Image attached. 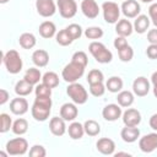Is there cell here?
Listing matches in <instances>:
<instances>
[{
    "mask_svg": "<svg viewBox=\"0 0 157 157\" xmlns=\"http://www.w3.org/2000/svg\"><path fill=\"white\" fill-rule=\"evenodd\" d=\"M115 32H117L118 36L129 37L134 32V26L128 18H123V20H119L115 23Z\"/></svg>",
    "mask_w": 157,
    "mask_h": 157,
    "instance_id": "obj_21",
    "label": "cell"
},
{
    "mask_svg": "<svg viewBox=\"0 0 157 157\" xmlns=\"http://www.w3.org/2000/svg\"><path fill=\"white\" fill-rule=\"evenodd\" d=\"M120 10L126 18H135L140 15L141 6L136 0H124L120 6Z\"/></svg>",
    "mask_w": 157,
    "mask_h": 157,
    "instance_id": "obj_11",
    "label": "cell"
},
{
    "mask_svg": "<svg viewBox=\"0 0 157 157\" xmlns=\"http://www.w3.org/2000/svg\"><path fill=\"white\" fill-rule=\"evenodd\" d=\"M85 36L88 39H99L103 37V29L98 26H91L85 29Z\"/></svg>",
    "mask_w": 157,
    "mask_h": 157,
    "instance_id": "obj_35",
    "label": "cell"
},
{
    "mask_svg": "<svg viewBox=\"0 0 157 157\" xmlns=\"http://www.w3.org/2000/svg\"><path fill=\"white\" fill-rule=\"evenodd\" d=\"M11 130H12V132L15 135L21 136V135L27 132V130H28V121L25 118H18V119H16L13 121Z\"/></svg>",
    "mask_w": 157,
    "mask_h": 157,
    "instance_id": "obj_31",
    "label": "cell"
},
{
    "mask_svg": "<svg viewBox=\"0 0 157 157\" xmlns=\"http://www.w3.org/2000/svg\"><path fill=\"white\" fill-rule=\"evenodd\" d=\"M9 0H0V4H6Z\"/></svg>",
    "mask_w": 157,
    "mask_h": 157,
    "instance_id": "obj_54",
    "label": "cell"
},
{
    "mask_svg": "<svg viewBox=\"0 0 157 157\" xmlns=\"http://www.w3.org/2000/svg\"><path fill=\"white\" fill-rule=\"evenodd\" d=\"M102 11H103V18L107 23L114 25L119 21L120 17V7L114 1H105L102 4Z\"/></svg>",
    "mask_w": 157,
    "mask_h": 157,
    "instance_id": "obj_7",
    "label": "cell"
},
{
    "mask_svg": "<svg viewBox=\"0 0 157 157\" xmlns=\"http://www.w3.org/2000/svg\"><path fill=\"white\" fill-rule=\"evenodd\" d=\"M120 137L123 139V141H125L128 144H132L140 137V129L137 126H126L125 125V128H123L120 131Z\"/></svg>",
    "mask_w": 157,
    "mask_h": 157,
    "instance_id": "obj_20",
    "label": "cell"
},
{
    "mask_svg": "<svg viewBox=\"0 0 157 157\" xmlns=\"http://www.w3.org/2000/svg\"><path fill=\"white\" fill-rule=\"evenodd\" d=\"M121 114H123L121 107L119 104H114V103L107 104L102 110V117L107 121H115L121 117Z\"/></svg>",
    "mask_w": 157,
    "mask_h": 157,
    "instance_id": "obj_15",
    "label": "cell"
},
{
    "mask_svg": "<svg viewBox=\"0 0 157 157\" xmlns=\"http://www.w3.org/2000/svg\"><path fill=\"white\" fill-rule=\"evenodd\" d=\"M121 118L126 126H137L141 123V113L135 108H128L121 114Z\"/></svg>",
    "mask_w": 157,
    "mask_h": 157,
    "instance_id": "obj_14",
    "label": "cell"
},
{
    "mask_svg": "<svg viewBox=\"0 0 157 157\" xmlns=\"http://www.w3.org/2000/svg\"><path fill=\"white\" fill-rule=\"evenodd\" d=\"M77 114H78V109L74 102L72 103H64L60 108V117L65 121H74L77 118Z\"/></svg>",
    "mask_w": 157,
    "mask_h": 157,
    "instance_id": "obj_18",
    "label": "cell"
},
{
    "mask_svg": "<svg viewBox=\"0 0 157 157\" xmlns=\"http://www.w3.org/2000/svg\"><path fill=\"white\" fill-rule=\"evenodd\" d=\"M10 110L15 115H23L28 112V102L26 98L18 96L10 102Z\"/></svg>",
    "mask_w": 157,
    "mask_h": 157,
    "instance_id": "obj_16",
    "label": "cell"
},
{
    "mask_svg": "<svg viewBox=\"0 0 157 157\" xmlns=\"http://www.w3.org/2000/svg\"><path fill=\"white\" fill-rule=\"evenodd\" d=\"M114 156L115 157H118V156H130V153H128V152H117V153H114Z\"/></svg>",
    "mask_w": 157,
    "mask_h": 157,
    "instance_id": "obj_51",
    "label": "cell"
},
{
    "mask_svg": "<svg viewBox=\"0 0 157 157\" xmlns=\"http://www.w3.org/2000/svg\"><path fill=\"white\" fill-rule=\"evenodd\" d=\"M18 43L23 49H32V48H34V45L37 43V39H36V36L33 33L25 32L20 36Z\"/></svg>",
    "mask_w": 157,
    "mask_h": 157,
    "instance_id": "obj_28",
    "label": "cell"
},
{
    "mask_svg": "<svg viewBox=\"0 0 157 157\" xmlns=\"http://www.w3.org/2000/svg\"><path fill=\"white\" fill-rule=\"evenodd\" d=\"M153 94L157 98V85H153Z\"/></svg>",
    "mask_w": 157,
    "mask_h": 157,
    "instance_id": "obj_52",
    "label": "cell"
},
{
    "mask_svg": "<svg viewBox=\"0 0 157 157\" xmlns=\"http://www.w3.org/2000/svg\"><path fill=\"white\" fill-rule=\"evenodd\" d=\"M96 147L102 155L109 156V155H114L115 142L109 137H101V139H98V141L96 144Z\"/></svg>",
    "mask_w": 157,
    "mask_h": 157,
    "instance_id": "obj_19",
    "label": "cell"
},
{
    "mask_svg": "<svg viewBox=\"0 0 157 157\" xmlns=\"http://www.w3.org/2000/svg\"><path fill=\"white\" fill-rule=\"evenodd\" d=\"M67 132H69V136L72 140H80V139H82V136L85 135L83 124H81L78 121H72L69 125V128H67Z\"/></svg>",
    "mask_w": 157,
    "mask_h": 157,
    "instance_id": "obj_26",
    "label": "cell"
},
{
    "mask_svg": "<svg viewBox=\"0 0 157 157\" xmlns=\"http://www.w3.org/2000/svg\"><path fill=\"white\" fill-rule=\"evenodd\" d=\"M32 91H33V85H31L29 82H27L25 78L17 81L16 85H15V93L17 96L26 97V96L31 94Z\"/></svg>",
    "mask_w": 157,
    "mask_h": 157,
    "instance_id": "obj_27",
    "label": "cell"
},
{
    "mask_svg": "<svg viewBox=\"0 0 157 157\" xmlns=\"http://www.w3.org/2000/svg\"><path fill=\"white\" fill-rule=\"evenodd\" d=\"M28 155H29L31 157H45L47 150H45L44 146H42V145H33V146L29 148Z\"/></svg>",
    "mask_w": 157,
    "mask_h": 157,
    "instance_id": "obj_43",
    "label": "cell"
},
{
    "mask_svg": "<svg viewBox=\"0 0 157 157\" xmlns=\"http://www.w3.org/2000/svg\"><path fill=\"white\" fill-rule=\"evenodd\" d=\"M132 92L137 97H145L150 92V82L145 76H139L132 82Z\"/></svg>",
    "mask_w": 157,
    "mask_h": 157,
    "instance_id": "obj_12",
    "label": "cell"
},
{
    "mask_svg": "<svg viewBox=\"0 0 157 157\" xmlns=\"http://www.w3.org/2000/svg\"><path fill=\"white\" fill-rule=\"evenodd\" d=\"M9 98H10L9 92H7L5 88H1V90H0V104L4 105V104L9 101Z\"/></svg>",
    "mask_w": 157,
    "mask_h": 157,
    "instance_id": "obj_48",
    "label": "cell"
},
{
    "mask_svg": "<svg viewBox=\"0 0 157 157\" xmlns=\"http://www.w3.org/2000/svg\"><path fill=\"white\" fill-rule=\"evenodd\" d=\"M103 80H104L103 72H102L101 70H98V69L91 70V71L88 72V75H87V82H88L90 85H92V83H98V82H103Z\"/></svg>",
    "mask_w": 157,
    "mask_h": 157,
    "instance_id": "obj_37",
    "label": "cell"
},
{
    "mask_svg": "<svg viewBox=\"0 0 157 157\" xmlns=\"http://www.w3.org/2000/svg\"><path fill=\"white\" fill-rule=\"evenodd\" d=\"M105 85H103V82H98V83H92L90 85V92L92 96L94 97H101L104 94L105 92Z\"/></svg>",
    "mask_w": 157,
    "mask_h": 157,
    "instance_id": "obj_40",
    "label": "cell"
},
{
    "mask_svg": "<svg viewBox=\"0 0 157 157\" xmlns=\"http://www.w3.org/2000/svg\"><path fill=\"white\" fill-rule=\"evenodd\" d=\"M56 9L54 0H36V10L42 17H52L56 12Z\"/></svg>",
    "mask_w": 157,
    "mask_h": 157,
    "instance_id": "obj_9",
    "label": "cell"
},
{
    "mask_svg": "<svg viewBox=\"0 0 157 157\" xmlns=\"http://www.w3.org/2000/svg\"><path fill=\"white\" fill-rule=\"evenodd\" d=\"M151 81H152L153 85H157V71H155V72L152 74V76H151Z\"/></svg>",
    "mask_w": 157,
    "mask_h": 157,
    "instance_id": "obj_50",
    "label": "cell"
},
{
    "mask_svg": "<svg viewBox=\"0 0 157 157\" xmlns=\"http://www.w3.org/2000/svg\"><path fill=\"white\" fill-rule=\"evenodd\" d=\"M81 11L87 18H96L99 15V6L96 2V0H82L81 1Z\"/></svg>",
    "mask_w": 157,
    "mask_h": 157,
    "instance_id": "obj_13",
    "label": "cell"
},
{
    "mask_svg": "<svg viewBox=\"0 0 157 157\" xmlns=\"http://www.w3.org/2000/svg\"><path fill=\"white\" fill-rule=\"evenodd\" d=\"M146 55L152 60L157 59V44H150L146 49Z\"/></svg>",
    "mask_w": 157,
    "mask_h": 157,
    "instance_id": "obj_46",
    "label": "cell"
},
{
    "mask_svg": "<svg viewBox=\"0 0 157 157\" xmlns=\"http://www.w3.org/2000/svg\"><path fill=\"white\" fill-rule=\"evenodd\" d=\"M5 148L9 156H22L28 151V142L23 137H15L6 142Z\"/></svg>",
    "mask_w": 157,
    "mask_h": 157,
    "instance_id": "obj_6",
    "label": "cell"
},
{
    "mask_svg": "<svg viewBox=\"0 0 157 157\" xmlns=\"http://www.w3.org/2000/svg\"><path fill=\"white\" fill-rule=\"evenodd\" d=\"M139 147L145 153H151L157 148V132L147 134L139 140Z\"/></svg>",
    "mask_w": 157,
    "mask_h": 157,
    "instance_id": "obj_10",
    "label": "cell"
},
{
    "mask_svg": "<svg viewBox=\"0 0 157 157\" xmlns=\"http://www.w3.org/2000/svg\"><path fill=\"white\" fill-rule=\"evenodd\" d=\"M55 39H56V43H58V44H60V45H63V47L70 45V44L74 42L72 37L70 36V33L67 32V29H66V28H64V29L59 31V32L56 33V36H55Z\"/></svg>",
    "mask_w": 157,
    "mask_h": 157,
    "instance_id": "obj_34",
    "label": "cell"
},
{
    "mask_svg": "<svg viewBox=\"0 0 157 157\" xmlns=\"http://www.w3.org/2000/svg\"><path fill=\"white\" fill-rule=\"evenodd\" d=\"M12 119L10 118L9 114L6 113H1L0 114V132L1 134H5L11 128H12Z\"/></svg>",
    "mask_w": 157,
    "mask_h": 157,
    "instance_id": "obj_36",
    "label": "cell"
},
{
    "mask_svg": "<svg viewBox=\"0 0 157 157\" xmlns=\"http://www.w3.org/2000/svg\"><path fill=\"white\" fill-rule=\"evenodd\" d=\"M49 130L55 136H63L67 131L65 120L61 117H53L49 121Z\"/></svg>",
    "mask_w": 157,
    "mask_h": 157,
    "instance_id": "obj_17",
    "label": "cell"
},
{
    "mask_svg": "<svg viewBox=\"0 0 157 157\" xmlns=\"http://www.w3.org/2000/svg\"><path fill=\"white\" fill-rule=\"evenodd\" d=\"M66 93L71 98V101L75 104H78V105L85 104L88 99V93H87L86 88L78 82L69 83V86L66 87Z\"/></svg>",
    "mask_w": 157,
    "mask_h": 157,
    "instance_id": "obj_5",
    "label": "cell"
},
{
    "mask_svg": "<svg viewBox=\"0 0 157 157\" xmlns=\"http://www.w3.org/2000/svg\"><path fill=\"white\" fill-rule=\"evenodd\" d=\"M66 29H67V32L70 33V36L72 37L74 40L78 39V38L82 36V28H81V26L77 25V23H71V25H69V26L66 27Z\"/></svg>",
    "mask_w": 157,
    "mask_h": 157,
    "instance_id": "obj_41",
    "label": "cell"
},
{
    "mask_svg": "<svg viewBox=\"0 0 157 157\" xmlns=\"http://www.w3.org/2000/svg\"><path fill=\"white\" fill-rule=\"evenodd\" d=\"M117 101H118V104L121 108H129L134 103V101H135L134 92H130V91H120V92H118Z\"/></svg>",
    "mask_w": 157,
    "mask_h": 157,
    "instance_id": "obj_25",
    "label": "cell"
},
{
    "mask_svg": "<svg viewBox=\"0 0 157 157\" xmlns=\"http://www.w3.org/2000/svg\"><path fill=\"white\" fill-rule=\"evenodd\" d=\"M56 7L63 18H72L77 12V4L75 0H56Z\"/></svg>",
    "mask_w": 157,
    "mask_h": 157,
    "instance_id": "obj_8",
    "label": "cell"
},
{
    "mask_svg": "<svg viewBox=\"0 0 157 157\" xmlns=\"http://www.w3.org/2000/svg\"><path fill=\"white\" fill-rule=\"evenodd\" d=\"M23 78H25L27 82H29L31 85L36 86V85H38L39 81L42 80V74H40V71H39L37 67H29V69L25 72Z\"/></svg>",
    "mask_w": 157,
    "mask_h": 157,
    "instance_id": "obj_30",
    "label": "cell"
},
{
    "mask_svg": "<svg viewBox=\"0 0 157 157\" xmlns=\"http://www.w3.org/2000/svg\"><path fill=\"white\" fill-rule=\"evenodd\" d=\"M34 93H36V97H52V88L42 82L36 85Z\"/></svg>",
    "mask_w": 157,
    "mask_h": 157,
    "instance_id": "obj_39",
    "label": "cell"
},
{
    "mask_svg": "<svg viewBox=\"0 0 157 157\" xmlns=\"http://www.w3.org/2000/svg\"><path fill=\"white\" fill-rule=\"evenodd\" d=\"M32 61L37 67H44L49 63V54L44 49H37L32 54Z\"/></svg>",
    "mask_w": 157,
    "mask_h": 157,
    "instance_id": "obj_22",
    "label": "cell"
},
{
    "mask_svg": "<svg viewBox=\"0 0 157 157\" xmlns=\"http://www.w3.org/2000/svg\"><path fill=\"white\" fill-rule=\"evenodd\" d=\"M42 82L44 85H47L48 87H50V88H55L59 85V76L54 71H47L42 76Z\"/></svg>",
    "mask_w": 157,
    "mask_h": 157,
    "instance_id": "obj_33",
    "label": "cell"
},
{
    "mask_svg": "<svg viewBox=\"0 0 157 157\" xmlns=\"http://www.w3.org/2000/svg\"><path fill=\"white\" fill-rule=\"evenodd\" d=\"M38 31H39V34L47 39L56 36V27H55L54 22H52V21H43L39 25Z\"/></svg>",
    "mask_w": 157,
    "mask_h": 157,
    "instance_id": "obj_24",
    "label": "cell"
},
{
    "mask_svg": "<svg viewBox=\"0 0 157 157\" xmlns=\"http://www.w3.org/2000/svg\"><path fill=\"white\" fill-rule=\"evenodd\" d=\"M2 63H4L7 72H10L12 75L18 74L22 70V66H23V61L21 59V55L15 49H10L9 52H6L4 54Z\"/></svg>",
    "mask_w": 157,
    "mask_h": 157,
    "instance_id": "obj_3",
    "label": "cell"
},
{
    "mask_svg": "<svg viewBox=\"0 0 157 157\" xmlns=\"http://www.w3.org/2000/svg\"><path fill=\"white\" fill-rule=\"evenodd\" d=\"M52 98L50 97H36L31 108L32 117L37 121H45L52 112Z\"/></svg>",
    "mask_w": 157,
    "mask_h": 157,
    "instance_id": "obj_1",
    "label": "cell"
},
{
    "mask_svg": "<svg viewBox=\"0 0 157 157\" xmlns=\"http://www.w3.org/2000/svg\"><path fill=\"white\" fill-rule=\"evenodd\" d=\"M114 48L117 49V50H120V49H123V48H125L126 45H129L128 44V40H126V37H121V36H118L115 39H114Z\"/></svg>",
    "mask_w": 157,
    "mask_h": 157,
    "instance_id": "obj_45",
    "label": "cell"
},
{
    "mask_svg": "<svg viewBox=\"0 0 157 157\" xmlns=\"http://www.w3.org/2000/svg\"><path fill=\"white\" fill-rule=\"evenodd\" d=\"M148 16L153 26L157 28V2L151 4V6L148 7Z\"/></svg>",
    "mask_w": 157,
    "mask_h": 157,
    "instance_id": "obj_44",
    "label": "cell"
},
{
    "mask_svg": "<svg viewBox=\"0 0 157 157\" xmlns=\"http://www.w3.org/2000/svg\"><path fill=\"white\" fill-rule=\"evenodd\" d=\"M142 2H145V4H147V2H152V1H155V0H141Z\"/></svg>",
    "mask_w": 157,
    "mask_h": 157,
    "instance_id": "obj_53",
    "label": "cell"
},
{
    "mask_svg": "<svg viewBox=\"0 0 157 157\" xmlns=\"http://www.w3.org/2000/svg\"><path fill=\"white\" fill-rule=\"evenodd\" d=\"M71 60H72V61H75V63H77V64H80V65H82V66H85V67H86V66H87V64H88L87 54H86L85 52H81V50H78V52L74 53V55H72Z\"/></svg>",
    "mask_w": 157,
    "mask_h": 157,
    "instance_id": "obj_42",
    "label": "cell"
},
{
    "mask_svg": "<svg viewBox=\"0 0 157 157\" xmlns=\"http://www.w3.org/2000/svg\"><path fill=\"white\" fill-rule=\"evenodd\" d=\"M123 80L119 76H112L105 82V88L112 93H118L123 90Z\"/></svg>",
    "mask_w": 157,
    "mask_h": 157,
    "instance_id": "obj_29",
    "label": "cell"
},
{
    "mask_svg": "<svg viewBox=\"0 0 157 157\" xmlns=\"http://www.w3.org/2000/svg\"><path fill=\"white\" fill-rule=\"evenodd\" d=\"M147 40L150 44H157V28L156 27L147 32Z\"/></svg>",
    "mask_w": 157,
    "mask_h": 157,
    "instance_id": "obj_47",
    "label": "cell"
},
{
    "mask_svg": "<svg viewBox=\"0 0 157 157\" xmlns=\"http://www.w3.org/2000/svg\"><path fill=\"white\" fill-rule=\"evenodd\" d=\"M118 55H119V59L124 63H129L132 58H134V49L130 47V45H126L125 48L118 50Z\"/></svg>",
    "mask_w": 157,
    "mask_h": 157,
    "instance_id": "obj_38",
    "label": "cell"
},
{
    "mask_svg": "<svg viewBox=\"0 0 157 157\" xmlns=\"http://www.w3.org/2000/svg\"><path fill=\"white\" fill-rule=\"evenodd\" d=\"M150 17L147 15H139L137 17H135L134 21V31L139 34H142L145 32H147L148 27H150Z\"/></svg>",
    "mask_w": 157,
    "mask_h": 157,
    "instance_id": "obj_23",
    "label": "cell"
},
{
    "mask_svg": "<svg viewBox=\"0 0 157 157\" xmlns=\"http://www.w3.org/2000/svg\"><path fill=\"white\" fill-rule=\"evenodd\" d=\"M85 66L75 63V61H70L69 64H66L61 71V77L64 78V81H66L67 83H72V82H77L78 78L82 77V75L85 74Z\"/></svg>",
    "mask_w": 157,
    "mask_h": 157,
    "instance_id": "obj_4",
    "label": "cell"
},
{
    "mask_svg": "<svg viewBox=\"0 0 157 157\" xmlns=\"http://www.w3.org/2000/svg\"><path fill=\"white\" fill-rule=\"evenodd\" d=\"M83 128H85V134H87L88 136H97L101 132V125L99 123H97L93 119H88L83 123Z\"/></svg>",
    "mask_w": 157,
    "mask_h": 157,
    "instance_id": "obj_32",
    "label": "cell"
},
{
    "mask_svg": "<svg viewBox=\"0 0 157 157\" xmlns=\"http://www.w3.org/2000/svg\"><path fill=\"white\" fill-rule=\"evenodd\" d=\"M148 124H150V126H151L155 131H157V113H156V114H153V115H151Z\"/></svg>",
    "mask_w": 157,
    "mask_h": 157,
    "instance_id": "obj_49",
    "label": "cell"
},
{
    "mask_svg": "<svg viewBox=\"0 0 157 157\" xmlns=\"http://www.w3.org/2000/svg\"><path fill=\"white\" fill-rule=\"evenodd\" d=\"M88 50L91 55L96 59V61L99 64H108L113 59L112 52L101 42H97V40L91 42L88 45Z\"/></svg>",
    "mask_w": 157,
    "mask_h": 157,
    "instance_id": "obj_2",
    "label": "cell"
}]
</instances>
